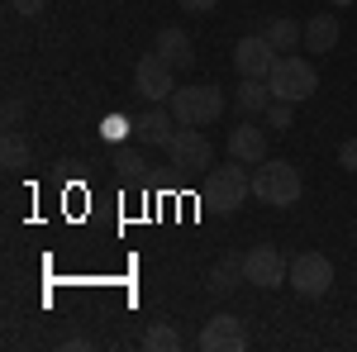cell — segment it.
<instances>
[{
    "label": "cell",
    "mask_w": 357,
    "mask_h": 352,
    "mask_svg": "<svg viewBox=\"0 0 357 352\" xmlns=\"http://www.w3.org/2000/svg\"><path fill=\"white\" fill-rule=\"evenodd\" d=\"M301 167L286 162V158H267V162H257L252 171V195L262 200V205H276V210H291L296 200H301Z\"/></svg>",
    "instance_id": "6da1fadb"
},
{
    "label": "cell",
    "mask_w": 357,
    "mask_h": 352,
    "mask_svg": "<svg viewBox=\"0 0 357 352\" xmlns=\"http://www.w3.org/2000/svg\"><path fill=\"white\" fill-rule=\"evenodd\" d=\"M224 105H229V100H224L220 86H181V91H172V100H167V109L176 114L181 129H210V124H220Z\"/></svg>",
    "instance_id": "7a4b0ae2"
},
{
    "label": "cell",
    "mask_w": 357,
    "mask_h": 352,
    "mask_svg": "<svg viewBox=\"0 0 357 352\" xmlns=\"http://www.w3.org/2000/svg\"><path fill=\"white\" fill-rule=\"evenodd\" d=\"M267 86H272L276 100H291V105H305L314 91H319V72L296 53H281L276 57V67L267 72Z\"/></svg>",
    "instance_id": "3957f363"
},
{
    "label": "cell",
    "mask_w": 357,
    "mask_h": 352,
    "mask_svg": "<svg viewBox=\"0 0 357 352\" xmlns=\"http://www.w3.org/2000/svg\"><path fill=\"white\" fill-rule=\"evenodd\" d=\"M252 195V171L243 162H229L224 167H210V176H205V200L220 210V215H234V210H243V200Z\"/></svg>",
    "instance_id": "277c9868"
},
{
    "label": "cell",
    "mask_w": 357,
    "mask_h": 352,
    "mask_svg": "<svg viewBox=\"0 0 357 352\" xmlns=\"http://www.w3.org/2000/svg\"><path fill=\"white\" fill-rule=\"evenodd\" d=\"M286 286H296V296H305V300L329 296V286H333V262L324 257V252H301V257L291 262Z\"/></svg>",
    "instance_id": "5b68a950"
},
{
    "label": "cell",
    "mask_w": 357,
    "mask_h": 352,
    "mask_svg": "<svg viewBox=\"0 0 357 352\" xmlns=\"http://www.w3.org/2000/svg\"><path fill=\"white\" fill-rule=\"evenodd\" d=\"M167 158L176 171H210L215 167V143L200 129H176V138L167 143Z\"/></svg>",
    "instance_id": "8992f818"
},
{
    "label": "cell",
    "mask_w": 357,
    "mask_h": 352,
    "mask_svg": "<svg viewBox=\"0 0 357 352\" xmlns=\"http://www.w3.org/2000/svg\"><path fill=\"white\" fill-rule=\"evenodd\" d=\"M134 91L143 95V100H172V91H176V67L172 62H162L158 53H143L134 67Z\"/></svg>",
    "instance_id": "52a82bcc"
},
{
    "label": "cell",
    "mask_w": 357,
    "mask_h": 352,
    "mask_svg": "<svg viewBox=\"0 0 357 352\" xmlns=\"http://www.w3.org/2000/svg\"><path fill=\"white\" fill-rule=\"evenodd\" d=\"M286 276H291V262L276 252V247H252L243 252V281H252L257 291H276V286H286Z\"/></svg>",
    "instance_id": "ba28073f"
},
{
    "label": "cell",
    "mask_w": 357,
    "mask_h": 352,
    "mask_svg": "<svg viewBox=\"0 0 357 352\" xmlns=\"http://www.w3.org/2000/svg\"><path fill=\"white\" fill-rule=\"evenodd\" d=\"M200 348H205V352H243L248 348L243 319H234V314H215V319H205V328H200Z\"/></svg>",
    "instance_id": "9c48e42d"
},
{
    "label": "cell",
    "mask_w": 357,
    "mask_h": 352,
    "mask_svg": "<svg viewBox=\"0 0 357 352\" xmlns=\"http://www.w3.org/2000/svg\"><path fill=\"white\" fill-rule=\"evenodd\" d=\"M276 57H281V53H276L262 33H248V38L234 43V67H238L243 77H262V82H267V72L276 67Z\"/></svg>",
    "instance_id": "30bf717a"
},
{
    "label": "cell",
    "mask_w": 357,
    "mask_h": 352,
    "mask_svg": "<svg viewBox=\"0 0 357 352\" xmlns=\"http://www.w3.org/2000/svg\"><path fill=\"white\" fill-rule=\"evenodd\" d=\"M229 158L234 162H243V167H257V162H267V134L248 119V124H238L234 134H229Z\"/></svg>",
    "instance_id": "8fae6325"
},
{
    "label": "cell",
    "mask_w": 357,
    "mask_h": 352,
    "mask_svg": "<svg viewBox=\"0 0 357 352\" xmlns=\"http://www.w3.org/2000/svg\"><path fill=\"white\" fill-rule=\"evenodd\" d=\"M153 53L162 57V62H172L176 72H186V67H195L191 33H186V29H162V33H158V43H153Z\"/></svg>",
    "instance_id": "7c38bea8"
},
{
    "label": "cell",
    "mask_w": 357,
    "mask_h": 352,
    "mask_svg": "<svg viewBox=\"0 0 357 352\" xmlns=\"http://www.w3.org/2000/svg\"><path fill=\"white\" fill-rule=\"evenodd\" d=\"M338 38H343V24H338V15H314L310 24H305V48L310 53H333L338 48Z\"/></svg>",
    "instance_id": "4fadbf2b"
},
{
    "label": "cell",
    "mask_w": 357,
    "mask_h": 352,
    "mask_svg": "<svg viewBox=\"0 0 357 352\" xmlns=\"http://www.w3.org/2000/svg\"><path fill=\"white\" fill-rule=\"evenodd\" d=\"M138 134L148 148H167L172 138H176V114L172 109H148L143 119H138Z\"/></svg>",
    "instance_id": "5bb4252c"
},
{
    "label": "cell",
    "mask_w": 357,
    "mask_h": 352,
    "mask_svg": "<svg viewBox=\"0 0 357 352\" xmlns=\"http://www.w3.org/2000/svg\"><path fill=\"white\" fill-rule=\"evenodd\" d=\"M272 86L262 82V77H243V86H238V95H234V105L243 109V114H267V105H272Z\"/></svg>",
    "instance_id": "9a60e30c"
},
{
    "label": "cell",
    "mask_w": 357,
    "mask_h": 352,
    "mask_svg": "<svg viewBox=\"0 0 357 352\" xmlns=\"http://www.w3.org/2000/svg\"><path fill=\"white\" fill-rule=\"evenodd\" d=\"M238 281H243V257H234V252H229V257H220V262L210 267V276H205L210 296H229Z\"/></svg>",
    "instance_id": "2e32d148"
},
{
    "label": "cell",
    "mask_w": 357,
    "mask_h": 352,
    "mask_svg": "<svg viewBox=\"0 0 357 352\" xmlns=\"http://www.w3.org/2000/svg\"><path fill=\"white\" fill-rule=\"evenodd\" d=\"M262 38L272 43L276 53H296V43H305V29L296 24V20H286V15H276V20H267Z\"/></svg>",
    "instance_id": "e0dca14e"
},
{
    "label": "cell",
    "mask_w": 357,
    "mask_h": 352,
    "mask_svg": "<svg viewBox=\"0 0 357 352\" xmlns=\"http://www.w3.org/2000/svg\"><path fill=\"white\" fill-rule=\"evenodd\" d=\"M143 348L148 352H176L181 348V333L172 324H153V328H143Z\"/></svg>",
    "instance_id": "ac0fdd59"
},
{
    "label": "cell",
    "mask_w": 357,
    "mask_h": 352,
    "mask_svg": "<svg viewBox=\"0 0 357 352\" xmlns=\"http://www.w3.org/2000/svg\"><path fill=\"white\" fill-rule=\"evenodd\" d=\"M0 162L10 167V171H20V167H29V143L15 129H5V143H0Z\"/></svg>",
    "instance_id": "d6986e66"
},
{
    "label": "cell",
    "mask_w": 357,
    "mask_h": 352,
    "mask_svg": "<svg viewBox=\"0 0 357 352\" xmlns=\"http://www.w3.org/2000/svg\"><path fill=\"white\" fill-rule=\"evenodd\" d=\"M262 119H267V129H291V119H296V105H291V100H272Z\"/></svg>",
    "instance_id": "ffe728a7"
},
{
    "label": "cell",
    "mask_w": 357,
    "mask_h": 352,
    "mask_svg": "<svg viewBox=\"0 0 357 352\" xmlns=\"http://www.w3.org/2000/svg\"><path fill=\"white\" fill-rule=\"evenodd\" d=\"M15 5V15H24V20H38L43 10H48V0H10Z\"/></svg>",
    "instance_id": "44dd1931"
},
{
    "label": "cell",
    "mask_w": 357,
    "mask_h": 352,
    "mask_svg": "<svg viewBox=\"0 0 357 352\" xmlns=\"http://www.w3.org/2000/svg\"><path fill=\"white\" fill-rule=\"evenodd\" d=\"M338 167H343V171H357V138H348V143L338 148Z\"/></svg>",
    "instance_id": "7402d4cb"
},
{
    "label": "cell",
    "mask_w": 357,
    "mask_h": 352,
    "mask_svg": "<svg viewBox=\"0 0 357 352\" xmlns=\"http://www.w3.org/2000/svg\"><path fill=\"white\" fill-rule=\"evenodd\" d=\"M119 171H124V176H138V171H143V162H138L134 153H119Z\"/></svg>",
    "instance_id": "603a6c76"
},
{
    "label": "cell",
    "mask_w": 357,
    "mask_h": 352,
    "mask_svg": "<svg viewBox=\"0 0 357 352\" xmlns=\"http://www.w3.org/2000/svg\"><path fill=\"white\" fill-rule=\"evenodd\" d=\"M220 0H181V10H191V15H210Z\"/></svg>",
    "instance_id": "cb8c5ba5"
},
{
    "label": "cell",
    "mask_w": 357,
    "mask_h": 352,
    "mask_svg": "<svg viewBox=\"0 0 357 352\" xmlns=\"http://www.w3.org/2000/svg\"><path fill=\"white\" fill-rule=\"evenodd\" d=\"M20 114H24V105H20V100H15V95H10V100H5V124H10V129H15V124H20Z\"/></svg>",
    "instance_id": "d4e9b609"
},
{
    "label": "cell",
    "mask_w": 357,
    "mask_h": 352,
    "mask_svg": "<svg viewBox=\"0 0 357 352\" xmlns=\"http://www.w3.org/2000/svg\"><path fill=\"white\" fill-rule=\"evenodd\" d=\"M329 5H333V10H343V5H353V0H329Z\"/></svg>",
    "instance_id": "484cf974"
}]
</instances>
